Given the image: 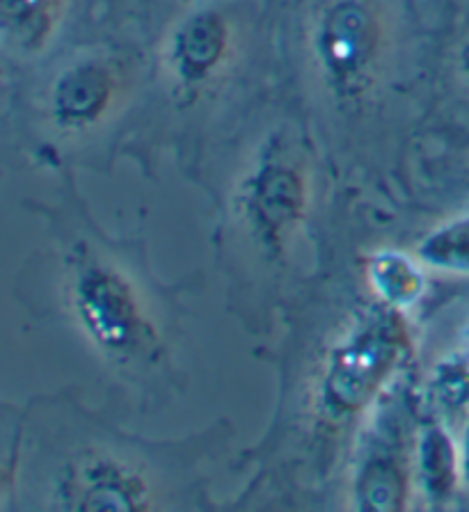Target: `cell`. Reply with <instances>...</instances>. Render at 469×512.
<instances>
[{
    "label": "cell",
    "mask_w": 469,
    "mask_h": 512,
    "mask_svg": "<svg viewBox=\"0 0 469 512\" xmlns=\"http://www.w3.org/2000/svg\"><path fill=\"white\" fill-rule=\"evenodd\" d=\"M119 78L106 60L85 58L62 69L49 92L53 122L65 131L90 128L113 108Z\"/></svg>",
    "instance_id": "6"
},
{
    "label": "cell",
    "mask_w": 469,
    "mask_h": 512,
    "mask_svg": "<svg viewBox=\"0 0 469 512\" xmlns=\"http://www.w3.org/2000/svg\"><path fill=\"white\" fill-rule=\"evenodd\" d=\"M460 469H463V480L469 485V421L465 426L463 444H460Z\"/></svg>",
    "instance_id": "14"
},
{
    "label": "cell",
    "mask_w": 469,
    "mask_h": 512,
    "mask_svg": "<svg viewBox=\"0 0 469 512\" xmlns=\"http://www.w3.org/2000/svg\"><path fill=\"white\" fill-rule=\"evenodd\" d=\"M367 279L380 302L394 309H408L424 293V272L408 254L385 250L367 263Z\"/></svg>",
    "instance_id": "11"
},
{
    "label": "cell",
    "mask_w": 469,
    "mask_h": 512,
    "mask_svg": "<svg viewBox=\"0 0 469 512\" xmlns=\"http://www.w3.org/2000/svg\"><path fill=\"white\" fill-rule=\"evenodd\" d=\"M417 476L426 499L433 506H444L456 494L460 469V448L442 426H428L417 446Z\"/></svg>",
    "instance_id": "10"
},
{
    "label": "cell",
    "mask_w": 469,
    "mask_h": 512,
    "mask_svg": "<svg viewBox=\"0 0 469 512\" xmlns=\"http://www.w3.org/2000/svg\"><path fill=\"white\" fill-rule=\"evenodd\" d=\"M383 51V23L364 0H335L323 12L314 53L325 83L339 99L367 94Z\"/></svg>",
    "instance_id": "2"
},
{
    "label": "cell",
    "mask_w": 469,
    "mask_h": 512,
    "mask_svg": "<svg viewBox=\"0 0 469 512\" xmlns=\"http://www.w3.org/2000/svg\"><path fill=\"white\" fill-rule=\"evenodd\" d=\"M232 46V28L218 10L188 14L172 32L168 62L181 90H197L209 83L225 64Z\"/></svg>",
    "instance_id": "7"
},
{
    "label": "cell",
    "mask_w": 469,
    "mask_h": 512,
    "mask_svg": "<svg viewBox=\"0 0 469 512\" xmlns=\"http://www.w3.org/2000/svg\"><path fill=\"white\" fill-rule=\"evenodd\" d=\"M74 311L94 346L113 359H133L154 341L129 279L106 266H87L74 282Z\"/></svg>",
    "instance_id": "3"
},
{
    "label": "cell",
    "mask_w": 469,
    "mask_h": 512,
    "mask_svg": "<svg viewBox=\"0 0 469 512\" xmlns=\"http://www.w3.org/2000/svg\"><path fill=\"white\" fill-rule=\"evenodd\" d=\"M60 499L74 512H140L149 508V485L129 464L87 455L69 464L60 480Z\"/></svg>",
    "instance_id": "4"
},
{
    "label": "cell",
    "mask_w": 469,
    "mask_h": 512,
    "mask_svg": "<svg viewBox=\"0 0 469 512\" xmlns=\"http://www.w3.org/2000/svg\"><path fill=\"white\" fill-rule=\"evenodd\" d=\"M458 69H460V74H463L465 83L469 85V42L463 48H460V53H458Z\"/></svg>",
    "instance_id": "15"
},
{
    "label": "cell",
    "mask_w": 469,
    "mask_h": 512,
    "mask_svg": "<svg viewBox=\"0 0 469 512\" xmlns=\"http://www.w3.org/2000/svg\"><path fill=\"white\" fill-rule=\"evenodd\" d=\"M412 348V332L401 309L385 302L369 307L325 364L319 391L323 419L344 426L360 416L408 362Z\"/></svg>",
    "instance_id": "1"
},
{
    "label": "cell",
    "mask_w": 469,
    "mask_h": 512,
    "mask_svg": "<svg viewBox=\"0 0 469 512\" xmlns=\"http://www.w3.org/2000/svg\"><path fill=\"white\" fill-rule=\"evenodd\" d=\"M243 204L254 236L275 250L305 215V176L286 160L266 158L245 181Z\"/></svg>",
    "instance_id": "5"
},
{
    "label": "cell",
    "mask_w": 469,
    "mask_h": 512,
    "mask_svg": "<svg viewBox=\"0 0 469 512\" xmlns=\"http://www.w3.org/2000/svg\"><path fill=\"white\" fill-rule=\"evenodd\" d=\"M419 261L453 275H469V215L433 229L417 247Z\"/></svg>",
    "instance_id": "12"
},
{
    "label": "cell",
    "mask_w": 469,
    "mask_h": 512,
    "mask_svg": "<svg viewBox=\"0 0 469 512\" xmlns=\"http://www.w3.org/2000/svg\"><path fill=\"white\" fill-rule=\"evenodd\" d=\"M67 0H0V28L7 46L37 55L58 35Z\"/></svg>",
    "instance_id": "9"
},
{
    "label": "cell",
    "mask_w": 469,
    "mask_h": 512,
    "mask_svg": "<svg viewBox=\"0 0 469 512\" xmlns=\"http://www.w3.org/2000/svg\"><path fill=\"white\" fill-rule=\"evenodd\" d=\"M428 394L444 416L469 410V352H451L435 364Z\"/></svg>",
    "instance_id": "13"
},
{
    "label": "cell",
    "mask_w": 469,
    "mask_h": 512,
    "mask_svg": "<svg viewBox=\"0 0 469 512\" xmlns=\"http://www.w3.org/2000/svg\"><path fill=\"white\" fill-rule=\"evenodd\" d=\"M355 508L362 512H399L410 499V469L405 453L392 446L373 448L353 483Z\"/></svg>",
    "instance_id": "8"
}]
</instances>
